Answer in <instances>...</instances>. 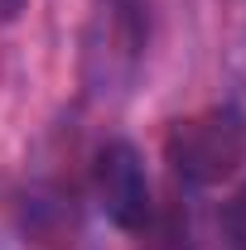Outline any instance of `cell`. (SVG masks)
I'll use <instances>...</instances> for the list:
<instances>
[{
    "instance_id": "cell-1",
    "label": "cell",
    "mask_w": 246,
    "mask_h": 250,
    "mask_svg": "<svg viewBox=\"0 0 246 250\" xmlns=\"http://www.w3.org/2000/svg\"><path fill=\"white\" fill-rule=\"evenodd\" d=\"M164 154L184 183H222L237 173L246 159V111L242 106H217L203 116H188L169 130Z\"/></svg>"
},
{
    "instance_id": "cell-2",
    "label": "cell",
    "mask_w": 246,
    "mask_h": 250,
    "mask_svg": "<svg viewBox=\"0 0 246 250\" xmlns=\"http://www.w3.org/2000/svg\"><path fill=\"white\" fill-rule=\"evenodd\" d=\"M145 53V0H92L87 29V82L92 92H116L135 77Z\"/></svg>"
},
{
    "instance_id": "cell-3",
    "label": "cell",
    "mask_w": 246,
    "mask_h": 250,
    "mask_svg": "<svg viewBox=\"0 0 246 250\" xmlns=\"http://www.w3.org/2000/svg\"><path fill=\"white\" fill-rule=\"evenodd\" d=\"M92 192H97V207L106 212L111 226H121V231H140L145 226V217H150V183H145V164L135 154V145L106 140L97 149Z\"/></svg>"
},
{
    "instance_id": "cell-4",
    "label": "cell",
    "mask_w": 246,
    "mask_h": 250,
    "mask_svg": "<svg viewBox=\"0 0 246 250\" xmlns=\"http://www.w3.org/2000/svg\"><path fill=\"white\" fill-rule=\"evenodd\" d=\"M222 226H227V236H232V246L246 250V188L227 202V212H222Z\"/></svg>"
},
{
    "instance_id": "cell-5",
    "label": "cell",
    "mask_w": 246,
    "mask_h": 250,
    "mask_svg": "<svg viewBox=\"0 0 246 250\" xmlns=\"http://www.w3.org/2000/svg\"><path fill=\"white\" fill-rule=\"evenodd\" d=\"M25 5H29V0H0V15H5V20H15Z\"/></svg>"
}]
</instances>
